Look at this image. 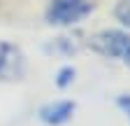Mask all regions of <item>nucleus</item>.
<instances>
[{"mask_svg":"<svg viewBox=\"0 0 130 126\" xmlns=\"http://www.w3.org/2000/svg\"><path fill=\"white\" fill-rule=\"evenodd\" d=\"M72 80H74V68L65 66V68H60V72H58V77H56V84H58L60 89H65V86L72 84Z\"/></svg>","mask_w":130,"mask_h":126,"instance_id":"39448f33","label":"nucleus"},{"mask_svg":"<svg viewBox=\"0 0 130 126\" xmlns=\"http://www.w3.org/2000/svg\"><path fill=\"white\" fill-rule=\"evenodd\" d=\"M116 19L123 26H130V0H121L116 7Z\"/></svg>","mask_w":130,"mask_h":126,"instance_id":"0eeeda50","label":"nucleus"},{"mask_svg":"<svg viewBox=\"0 0 130 126\" xmlns=\"http://www.w3.org/2000/svg\"><path fill=\"white\" fill-rule=\"evenodd\" d=\"M91 47L102 56L119 58L121 63L130 66V35L123 30H102L91 37Z\"/></svg>","mask_w":130,"mask_h":126,"instance_id":"f257e3e1","label":"nucleus"},{"mask_svg":"<svg viewBox=\"0 0 130 126\" xmlns=\"http://www.w3.org/2000/svg\"><path fill=\"white\" fill-rule=\"evenodd\" d=\"M26 72V58L14 44L0 42V80H19Z\"/></svg>","mask_w":130,"mask_h":126,"instance_id":"7ed1b4c3","label":"nucleus"},{"mask_svg":"<svg viewBox=\"0 0 130 126\" xmlns=\"http://www.w3.org/2000/svg\"><path fill=\"white\" fill-rule=\"evenodd\" d=\"M116 105L123 110V115L130 119V96H119V100H116Z\"/></svg>","mask_w":130,"mask_h":126,"instance_id":"6e6552de","label":"nucleus"},{"mask_svg":"<svg viewBox=\"0 0 130 126\" xmlns=\"http://www.w3.org/2000/svg\"><path fill=\"white\" fill-rule=\"evenodd\" d=\"M49 49H51V52H63V54H72V52H77V44H74V42L70 44L68 37H58L56 44H51Z\"/></svg>","mask_w":130,"mask_h":126,"instance_id":"423d86ee","label":"nucleus"},{"mask_svg":"<svg viewBox=\"0 0 130 126\" xmlns=\"http://www.w3.org/2000/svg\"><path fill=\"white\" fill-rule=\"evenodd\" d=\"M93 5L88 0H54L49 5L46 17L56 26H72V23H79L81 19H86Z\"/></svg>","mask_w":130,"mask_h":126,"instance_id":"f03ea898","label":"nucleus"},{"mask_svg":"<svg viewBox=\"0 0 130 126\" xmlns=\"http://www.w3.org/2000/svg\"><path fill=\"white\" fill-rule=\"evenodd\" d=\"M74 115V103L72 100H56V103H49L40 110V119L49 126H60L65 121H70Z\"/></svg>","mask_w":130,"mask_h":126,"instance_id":"20e7f679","label":"nucleus"}]
</instances>
